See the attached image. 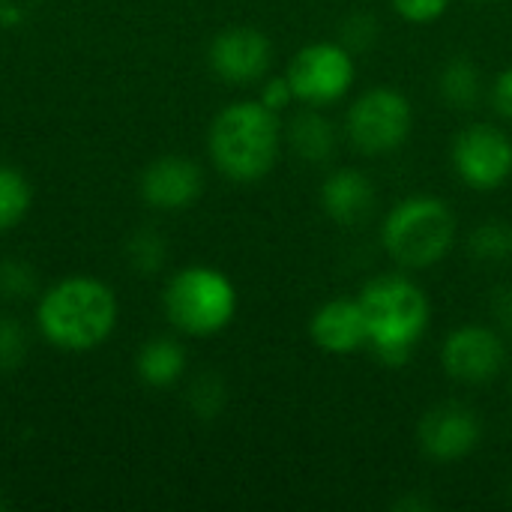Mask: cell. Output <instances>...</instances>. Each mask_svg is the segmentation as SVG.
<instances>
[{
	"label": "cell",
	"instance_id": "6da1fadb",
	"mask_svg": "<svg viewBox=\"0 0 512 512\" xmlns=\"http://www.w3.org/2000/svg\"><path fill=\"white\" fill-rule=\"evenodd\" d=\"M357 300L366 315L369 348L387 366L408 363L432 321L426 291L405 273H384L366 282Z\"/></svg>",
	"mask_w": 512,
	"mask_h": 512
},
{
	"label": "cell",
	"instance_id": "7a4b0ae2",
	"mask_svg": "<svg viewBox=\"0 0 512 512\" xmlns=\"http://www.w3.org/2000/svg\"><path fill=\"white\" fill-rule=\"evenodd\" d=\"M282 123L279 114L261 105L258 99L231 102L210 123L207 147L213 165L234 183H258L264 180L282 147Z\"/></svg>",
	"mask_w": 512,
	"mask_h": 512
},
{
	"label": "cell",
	"instance_id": "3957f363",
	"mask_svg": "<svg viewBox=\"0 0 512 512\" xmlns=\"http://www.w3.org/2000/svg\"><path fill=\"white\" fill-rule=\"evenodd\" d=\"M36 321L51 345L63 351H90L111 336L117 324V300L108 285L72 276L45 291Z\"/></svg>",
	"mask_w": 512,
	"mask_h": 512
},
{
	"label": "cell",
	"instance_id": "277c9868",
	"mask_svg": "<svg viewBox=\"0 0 512 512\" xmlns=\"http://www.w3.org/2000/svg\"><path fill=\"white\" fill-rule=\"evenodd\" d=\"M459 237L453 207L438 195H408L381 222V246L402 270L441 264Z\"/></svg>",
	"mask_w": 512,
	"mask_h": 512
},
{
	"label": "cell",
	"instance_id": "5b68a950",
	"mask_svg": "<svg viewBox=\"0 0 512 512\" xmlns=\"http://www.w3.org/2000/svg\"><path fill=\"white\" fill-rule=\"evenodd\" d=\"M165 312L177 330L213 336L234 321L237 291L231 279L213 267H186L165 288Z\"/></svg>",
	"mask_w": 512,
	"mask_h": 512
},
{
	"label": "cell",
	"instance_id": "8992f818",
	"mask_svg": "<svg viewBox=\"0 0 512 512\" xmlns=\"http://www.w3.org/2000/svg\"><path fill=\"white\" fill-rule=\"evenodd\" d=\"M414 129V108L396 87H372L360 93L345 117V135L363 156H387L399 150Z\"/></svg>",
	"mask_w": 512,
	"mask_h": 512
},
{
	"label": "cell",
	"instance_id": "52a82bcc",
	"mask_svg": "<svg viewBox=\"0 0 512 512\" xmlns=\"http://www.w3.org/2000/svg\"><path fill=\"white\" fill-rule=\"evenodd\" d=\"M285 78L291 81L297 102L324 108L345 99V93L354 87L357 63L342 42H312L294 54Z\"/></svg>",
	"mask_w": 512,
	"mask_h": 512
},
{
	"label": "cell",
	"instance_id": "ba28073f",
	"mask_svg": "<svg viewBox=\"0 0 512 512\" xmlns=\"http://www.w3.org/2000/svg\"><path fill=\"white\" fill-rule=\"evenodd\" d=\"M453 171L477 192L501 189L512 177V138L492 123L465 126L450 150Z\"/></svg>",
	"mask_w": 512,
	"mask_h": 512
},
{
	"label": "cell",
	"instance_id": "9c48e42d",
	"mask_svg": "<svg viewBox=\"0 0 512 512\" xmlns=\"http://www.w3.org/2000/svg\"><path fill=\"white\" fill-rule=\"evenodd\" d=\"M441 366L459 384H489L507 366V342L495 327L465 324L456 327L441 345Z\"/></svg>",
	"mask_w": 512,
	"mask_h": 512
},
{
	"label": "cell",
	"instance_id": "30bf717a",
	"mask_svg": "<svg viewBox=\"0 0 512 512\" xmlns=\"http://www.w3.org/2000/svg\"><path fill=\"white\" fill-rule=\"evenodd\" d=\"M480 438H483L480 417L459 402H444L429 408L417 426L420 450L444 465L471 456L480 447Z\"/></svg>",
	"mask_w": 512,
	"mask_h": 512
},
{
	"label": "cell",
	"instance_id": "8fae6325",
	"mask_svg": "<svg viewBox=\"0 0 512 512\" xmlns=\"http://www.w3.org/2000/svg\"><path fill=\"white\" fill-rule=\"evenodd\" d=\"M270 60H273V45L267 33L249 24L222 30L210 45V69L228 84L261 81L270 69Z\"/></svg>",
	"mask_w": 512,
	"mask_h": 512
},
{
	"label": "cell",
	"instance_id": "7c38bea8",
	"mask_svg": "<svg viewBox=\"0 0 512 512\" xmlns=\"http://www.w3.org/2000/svg\"><path fill=\"white\" fill-rule=\"evenodd\" d=\"M309 339L318 351L333 357L357 354L369 345V327L360 300L336 297L315 309L309 321Z\"/></svg>",
	"mask_w": 512,
	"mask_h": 512
},
{
	"label": "cell",
	"instance_id": "4fadbf2b",
	"mask_svg": "<svg viewBox=\"0 0 512 512\" xmlns=\"http://www.w3.org/2000/svg\"><path fill=\"white\" fill-rule=\"evenodd\" d=\"M201 189V168L183 156H162L141 174V195L156 210H186L198 201Z\"/></svg>",
	"mask_w": 512,
	"mask_h": 512
},
{
	"label": "cell",
	"instance_id": "5bb4252c",
	"mask_svg": "<svg viewBox=\"0 0 512 512\" xmlns=\"http://www.w3.org/2000/svg\"><path fill=\"white\" fill-rule=\"evenodd\" d=\"M321 207L336 225L354 228L369 219L375 207V186L363 171L339 168L321 183Z\"/></svg>",
	"mask_w": 512,
	"mask_h": 512
},
{
	"label": "cell",
	"instance_id": "9a60e30c",
	"mask_svg": "<svg viewBox=\"0 0 512 512\" xmlns=\"http://www.w3.org/2000/svg\"><path fill=\"white\" fill-rule=\"evenodd\" d=\"M285 144L291 147V153L309 165H324L336 156L339 147V132L333 126V120L327 114H321V108L306 105L303 111H297L288 126L282 129Z\"/></svg>",
	"mask_w": 512,
	"mask_h": 512
},
{
	"label": "cell",
	"instance_id": "2e32d148",
	"mask_svg": "<svg viewBox=\"0 0 512 512\" xmlns=\"http://www.w3.org/2000/svg\"><path fill=\"white\" fill-rule=\"evenodd\" d=\"M438 93L441 99L456 111H471L486 96V81L480 66L471 57H453L444 63L438 75Z\"/></svg>",
	"mask_w": 512,
	"mask_h": 512
},
{
	"label": "cell",
	"instance_id": "e0dca14e",
	"mask_svg": "<svg viewBox=\"0 0 512 512\" xmlns=\"http://www.w3.org/2000/svg\"><path fill=\"white\" fill-rule=\"evenodd\" d=\"M186 369V351L174 339H153L138 354V375L150 387H171Z\"/></svg>",
	"mask_w": 512,
	"mask_h": 512
},
{
	"label": "cell",
	"instance_id": "ac0fdd59",
	"mask_svg": "<svg viewBox=\"0 0 512 512\" xmlns=\"http://www.w3.org/2000/svg\"><path fill=\"white\" fill-rule=\"evenodd\" d=\"M468 252L480 264L512 261V225L504 219H486L468 234Z\"/></svg>",
	"mask_w": 512,
	"mask_h": 512
},
{
	"label": "cell",
	"instance_id": "d6986e66",
	"mask_svg": "<svg viewBox=\"0 0 512 512\" xmlns=\"http://www.w3.org/2000/svg\"><path fill=\"white\" fill-rule=\"evenodd\" d=\"M30 207V186L21 171L0 165V231H9L24 219Z\"/></svg>",
	"mask_w": 512,
	"mask_h": 512
},
{
	"label": "cell",
	"instance_id": "ffe728a7",
	"mask_svg": "<svg viewBox=\"0 0 512 512\" xmlns=\"http://www.w3.org/2000/svg\"><path fill=\"white\" fill-rule=\"evenodd\" d=\"M378 33H381V27H378L375 15H369V12H351L342 21V27H339V42L351 54H360V51H369L378 42Z\"/></svg>",
	"mask_w": 512,
	"mask_h": 512
},
{
	"label": "cell",
	"instance_id": "44dd1931",
	"mask_svg": "<svg viewBox=\"0 0 512 512\" xmlns=\"http://www.w3.org/2000/svg\"><path fill=\"white\" fill-rule=\"evenodd\" d=\"M129 261L141 273H153L165 261V240L156 231H141L129 243Z\"/></svg>",
	"mask_w": 512,
	"mask_h": 512
},
{
	"label": "cell",
	"instance_id": "7402d4cb",
	"mask_svg": "<svg viewBox=\"0 0 512 512\" xmlns=\"http://www.w3.org/2000/svg\"><path fill=\"white\" fill-rule=\"evenodd\" d=\"M189 402H192V408H195V414H198V417L213 420V417L222 411V405H225V387H222V381H219L216 375H204V378H198V381H195V387H192Z\"/></svg>",
	"mask_w": 512,
	"mask_h": 512
},
{
	"label": "cell",
	"instance_id": "603a6c76",
	"mask_svg": "<svg viewBox=\"0 0 512 512\" xmlns=\"http://www.w3.org/2000/svg\"><path fill=\"white\" fill-rule=\"evenodd\" d=\"M27 342H24V330L18 321L12 318H0V372L15 369L24 360Z\"/></svg>",
	"mask_w": 512,
	"mask_h": 512
},
{
	"label": "cell",
	"instance_id": "cb8c5ba5",
	"mask_svg": "<svg viewBox=\"0 0 512 512\" xmlns=\"http://www.w3.org/2000/svg\"><path fill=\"white\" fill-rule=\"evenodd\" d=\"M390 6L411 24H432L447 12L450 0H390Z\"/></svg>",
	"mask_w": 512,
	"mask_h": 512
},
{
	"label": "cell",
	"instance_id": "d4e9b609",
	"mask_svg": "<svg viewBox=\"0 0 512 512\" xmlns=\"http://www.w3.org/2000/svg\"><path fill=\"white\" fill-rule=\"evenodd\" d=\"M36 285V276L27 264L21 261H3L0 264V294L6 297H24Z\"/></svg>",
	"mask_w": 512,
	"mask_h": 512
},
{
	"label": "cell",
	"instance_id": "484cf974",
	"mask_svg": "<svg viewBox=\"0 0 512 512\" xmlns=\"http://www.w3.org/2000/svg\"><path fill=\"white\" fill-rule=\"evenodd\" d=\"M261 105H267L270 111L282 114L291 102H294V90H291V81L285 75H273V78H264L261 84V96H258Z\"/></svg>",
	"mask_w": 512,
	"mask_h": 512
},
{
	"label": "cell",
	"instance_id": "4316f807",
	"mask_svg": "<svg viewBox=\"0 0 512 512\" xmlns=\"http://www.w3.org/2000/svg\"><path fill=\"white\" fill-rule=\"evenodd\" d=\"M489 99H492V108L501 120L512 123V66L504 69L495 81H492V90H489Z\"/></svg>",
	"mask_w": 512,
	"mask_h": 512
},
{
	"label": "cell",
	"instance_id": "83f0119b",
	"mask_svg": "<svg viewBox=\"0 0 512 512\" xmlns=\"http://www.w3.org/2000/svg\"><path fill=\"white\" fill-rule=\"evenodd\" d=\"M489 309H492L495 324H498L504 333H512V282L495 288V294H492V300H489Z\"/></svg>",
	"mask_w": 512,
	"mask_h": 512
},
{
	"label": "cell",
	"instance_id": "f1b7e54d",
	"mask_svg": "<svg viewBox=\"0 0 512 512\" xmlns=\"http://www.w3.org/2000/svg\"><path fill=\"white\" fill-rule=\"evenodd\" d=\"M393 510H399V512H432V510H435V504H432L429 498H417V495H408V498L396 501V504H393Z\"/></svg>",
	"mask_w": 512,
	"mask_h": 512
},
{
	"label": "cell",
	"instance_id": "f546056e",
	"mask_svg": "<svg viewBox=\"0 0 512 512\" xmlns=\"http://www.w3.org/2000/svg\"><path fill=\"white\" fill-rule=\"evenodd\" d=\"M18 18H21V12H18L12 3L0 0V21H3V24H12V21H18Z\"/></svg>",
	"mask_w": 512,
	"mask_h": 512
},
{
	"label": "cell",
	"instance_id": "4dcf8cb0",
	"mask_svg": "<svg viewBox=\"0 0 512 512\" xmlns=\"http://www.w3.org/2000/svg\"><path fill=\"white\" fill-rule=\"evenodd\" d=\"M510 498H512V486H510Z\"/></svg>",
	"mask_w": 512,
	"mask_h": 512
}]
</instances>
